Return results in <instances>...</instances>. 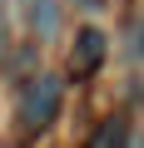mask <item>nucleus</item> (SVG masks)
I'll list each match as a JSON object with an SVG mask.
<instances>
[{
  "label": "nucleus",
  "mask_w": 144,
  "mask_h": 148,
  "mask_svg": "<svg viewBox=\"0 0 144 148\" xmlns=\"http://www.w3.org/2000/svg\"><path fill=\"white\" fill-rule=\"evenodd\" d=\"M60 104H65V79L60 74H35V79L20 89V99H15V138L35 143L60 119Z\"/></svg>",
  "instance_id": "f257e3e1"
},
{
  "label": "nucleus",
  "mask_w": 144,
  "mask_h": 148,
  "mask_svg": "<svg viewBox=\"0 0 144 148\" xmlns=\"http://www.w3.org/2000/svg\"><path fill=\"white\" fill-rule=\"evenodd\" d=\"M104 59H109V40H104V30H95V25H85L80 35H75V45H70V79H95V74L104 69Z\"/></svg>",
  "instance_id": "f03ea898"
},
{
  "label": "nucleus",
  "mask_w": 144,
  "mask_h": 148,
  "mask_svg": "<svg viewBox=\"0 0 144 148\" xmlns=\"http://www.w3.org/2000/svg\"><path fill=\"white\" fill-rule=\"evenodd\" d=\"M124 138H129V123L114 114V119H104V123H99V133H95V143H90V148H124Z\"/></svg>",
  "instance_id": "7ed1b4c3"
},
{
  "label": "nucleus",
  "mask_w": 144,
  "mask_h": 148,
  "mask_svg": "<svg viewBox=\"0 0 144 148\" xmlns=\"http://www.w3.org/2000/svg\"><path fill=\"white\" fill-rule=\"evenodd\" d=\"M30 20H35V35H40V40H50L55 25H60V15H55L50 0H30Z\"/></svg>",
  "instance_id": "20e7f679"
},
{
  "label": "nucleus",
  "mask_w": 144,
  "mask_h": 148,
  "mask_svg": "<svg viewBox=\"0 0 144 148\" xmlns=\"http://www.w3.org/2000/svg\"><path fill=\"white\" fill-rule=\"evenodd\" d=\"M134 54H139V59H144V20H139V25H134Z\"/></svg>",
  "instance_id": "39448f33"
},
{
  "label": "nucleus",
  "mask_w": 144,
  "mask_h": 148,
  "mask_svg": "<svg viewBox=\"0 0 144 148\" xmlns=\"http://www.w3.org/2000/svg\"><path fill=\"white\" fill-rule=\"evenodd\" d=\"M0 49H5V5H0Z\"/></svg>",
  "instance_id": "423d86ee"
},
{
  "label": "nucleus",
  "mask_w": 144,
  "mask_h": 148,
  "mask_svg": "<svg viewBox=\"0 0 144 148\" xmlns=\"http://www.w3.org/2000/svg\"><path fill=\"white\" fill-rule=\"evenodd\" d=\"M80 5H99V0H80Z\"/></svg>",
  "instance_id": "0eeeda50"
}]
</instances>
